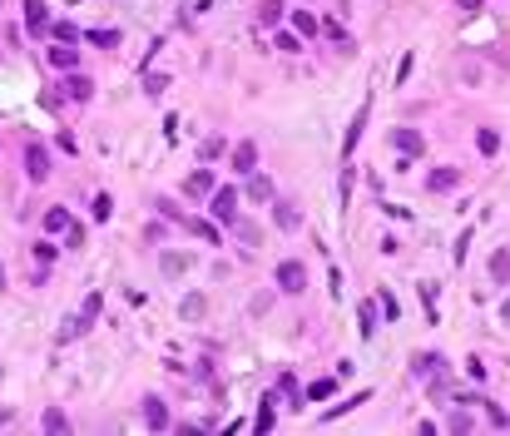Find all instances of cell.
I'll return each instance as SVG.
<instances>
[{"label": "cell", "instance_id": "obj_1", "mask_svg": "<svg viewBox=\"0 0 510 436\" xmlns=\"http://www.w3.org/2000/svg\"><path fill=\"white\" fill-rule=\"evenodd\" d=\"M272 283H277V293H303L307 288V268L298 258H282L277 272H272Z\"/></svg>", "mask_w": 510, "mask_h": 436}, {"label": "cell", "instance_id": "obj_2", "mask_svg": "<svg viewBox=\"0 0 510 436\" xmlns=\"http://www.w3.org/2000/svg\"><path fill=\"white\" fill-rule=\"evenodd\" d=\"M208 213L218 218V224H233L238 218V189H213L208 194Z\"/></svg>", "mask_w": 510, "mask_h": 436}, {"label": "cell", "instance_id": "obj_3", "mask_svg": "<svg viewBox=\"0 0 510 436\" xmlns=\"http://www.w3.org/2000/svg\"><path fill=\"white\" fill-rule=\"evenodd\" d=\"M25 174H30V184L50 179V149L45 144H25Z\"/></svg>", "mask_w": 510, "mask_h": 436}, {"label": "cell", "instance_id": "obj_4", "mask_svg": "<svg viewBox=\"0 0 510 436\" xmlns=\"http://www.w3.org/2000/svg\"><path fill=\"white\" fill-rule=\"evenodd\" d=\"M272 218H277V228H282V233H298V224H303V208H298L293 198H272Z\"/></svg>", "mask_w": 510, "mask_h": 436}, {"label": "cell", "instance_id": "obj_5", "mask_svg": "<svg viewBox=\"0 0 510 436\" xmlns=\"http://www.w3.org/2000/svg\"><path fill=\"white\" fill-rule=\"evenodd\" d=\"M367 115H372V104H362L357 115H352V124H347V139H342V164L357 154V144H362V129H367Z\"/></svg>", "mask_w": 510, "mask_h": 436}, {"label": "cell", "instance_id": "obj_6", "mask_svg": "<svg viewBox=\"0 0 510 436\" xmlns=\"http://www.w3.org/2000/svg\"><path fill=\"white\" fill-rule=\"evenodd\" d=\"M228 159H233V169H238V174H253V169H258V139L233 144V154H228Z\"/></svg>", "mask_w": 510, "mask_h": 436}, {"label": "cell", "instance_id": "obj_7", "mask_svg": "<svg viewBox=\"0 0 510 436\" xmlns=\"http://www.w3.org/2000/svg\"><path fill=\"white\" fill-rule=\"evenodd\" d=\"M243 194H248L253 203H272V198H277V189H272V179H268V174H258V169L248 174V189H243Z\"/></svg>", "mask_w": 510, "mask_h": 436}, {"label": "cell", "instance_id": "obj_8", "mask_svg": "<svg viewBox=\"0 0 510 436\" xmlns=\"http://www.w3.org/2000/svg\"><path fill=\"white\" fill-rule=\"evenodd\" d=\"M144 426H149V431H168V407H163V397H144Z\"/></svg>", "mask_w": 510, "mask_h": 436}, {"label": "cell", "instance_id": "obj_9", "mask_svg": "<svg viewBox=\"0 0 510 436\" xmlns=\"http://www.w3.org/2000/svg\"><path fill=\"white\" fill-rule=\"evenodd\" d=\"M184 194H189V198H208V194H213V169H194V174L184 179Z\"/></svg>", "mask_w": 510, "mask_h": 436}, {"label": "cell", "instance_id": "obj_10", "mask_svg": "<svg viewBox=\"0 0 510 436\" xmlns=\"http://www.w3.org/2000/svg\"><path fill=\"white\" fill-rule=\"evenodd\" d=\"M25 25H30V35H45V30H50V10H45V0H25Z\"/></svg>", "mask_w": 510, "mask_h": 436}, {"label": "cell", "instance_id": "obj_11", "mask_svg": "<svg viewBox=\"0 0 510 436\" xmlns=\"http://www.w3.org/2000/svg\"><path fill=\"white\" fill-rule=\"evenodd\" d=\"M65 94H70L75 104H85V99L94 94V80H89V75H80V70H70V80H65Z\"/></svg>", "mask_w": 510, "mask_h": 436}, {"label": "cell", "instance_id": "obj_12", "mask_svg": "<svg viewBox=\"0 0 510 436\" xmlns=\"http://www.w3.org/2000/svg\"><path fill=\"white\" fill-rule=\"evenodd\" d=\"M391 144H396V149H402L407 159H416V154L426 149V139H421L416 129H396V134H391Z\"/></svg>", "mask_w": 510, "mask_h": 436}, {"label": "cell", "instance_id": "obj_13", "mask_svg": "<svg viewBox=\"0 0 510 436\" xmlns=\"http://www.w3.org/2000/svg\"><path fill=\"white\" fill-rule=\"evenodd\" d=\"M456 184H461L456 169H431V174H426V189H431V194H451Z\"/></svg>", "mask_w": 510, "mask_h": 436}, {"label": "cell", "instance_id": "obj_14", "mask_svg": "<svg viewBox=\"0 0 510 436\" xmlns=\"http://www.w3.org/2000/svg\"><path fill=\"white\" fill-rule=\"evenodd\" d=\"M203 312H208V298H203V293H189V298L179 303V317H184V322H203Z\"/></svg>", "mask_w": 510, "mask_h": 436}, {"label": "cell", "instance_id": "obj_15", "mask_svg": "<svg viewBox=\"0 0 510 436\" xmlns=\"http://www.w3.org/2000/svg\"><path fill=\"white\" fill-rule=\"evenodd\" d=\"M50 65H54V70H75V65H80L75 45H60V40H54V45H50Z\"/></svg>", "mask_w": 510, "mask_h": 436}, {"label": "cell", "instance_id": "obj_16", "mask_svg": "<svg viewBox=\"0 0 510 436\" xmlns=\"http://www.w3.org/2000/svg\"><path fill=\"white\" fill-rule=\"evenodd\" d=\"M441 367H446V362H441L436 352H416V357H411V377H436Z\"/></svg>", "mask_w": 510, "mask_h": 436}, {"label": "cell", "instance_id": "obj_17", "mask_svg": "<svg viewBox=\"0 0 510 436\" xmlns=\"http://www.w3.org/2000/svg\"><path fill=\"white\" fill-rule=\"evenodd\" d=\"M189 263H194L189 253H163V258H159V268H163V278H179V272H189Z\"/></svg>", "mask_w": 510, "mask_h": 436}, {"label": "cell", "instance_id": "obj_18", "mask_svg": "<svg viewBox=\"0 0 510 436\" xmlns=\"http://www.w3.org/2000/svg\"><path fill=\"white\" fill-rule=\"evenodd\" d=\"M179 228H189L194 238H208V243H218V228H213V224H203V218H184V213H179Z\"/></svg>", "mask_w": 510, "mask_h": 436}, {"label": "cell", "instance_id": "obj_19", "mask_svg": "<svg viewBox=\"0 0 510 436\" xmlns=\"http://www.w3.org/2000/svg\"><path fill=\"white\" fill-rule=\"evenodd\" d=\"M490 278L495 283H510V248H495L490 253Z\"/></svg>", "mask_w": 510, "mask_h": 436}, {"label": "cell", "instance_id": "obj_20", "mask_svg": "<svg viewBox=\"0 0 510 436\" xmlns=\"http://www.w3.org/2000/svg\"><path fill=\"white\" fill-rule=\"evenodd\" d=\"M277 392L288 397V407H303V387H298V377H293V372H282V377H277Z\"/></svg>", "mask_w": 510, "mask_h": 436}, {"label": "cell", "instance_id": "obj_21", "mask_svg": "<svg viewBox=\"0 0 510 436\" xmlns=\"http://www.w3.org/2000/svg\"><path fill=\"white\" fill-rule=\"evenodd\" d=\"M228 228H233V233H238V238H243L248 248H258V243H263V233H258V224H248V218H233Z\"/></svg>", "mask_w": 510, "mask_h": 436}, {"label": "cell", "instance_id": "obj_22", "mask_svg": "<svg viewBox=\"0 0 510 436\" xmlns=\"http://www.w3.org/2000/svg\"><path fill=\"white\" fill-rule=\"evenodd\" d=\"M357 333H362V337H372V333H377V307H372V303H362V307H357Z\"/></svg>", "mask_w": 510, "mask_h": 436}, {"label": "cell", "instance_id": "obj_23", "mask_svg": "<svg viewBox=\"0 0 510 436\" xmlns=\"http://www.w3.org/2000/svg\"><path fill=\"white\" fill-rule=\"evenodd\" d=\"M282 20V0H263L258 6V25H277Z\"/></svg>", "mask_w": 510, "mask_h": 436}, {"label": "cell", "instance_id": "obj_24", "mask_svg": "<svg viewBox=\"0 0 510 436\" xmlns=\"http://www.w3.org/2000/svg\"><path fill=\"white\" fill-rule=\"evenodd\" d=\"M45 228H50V233H65V228H70V208H50V213H45Z\"/></svg>", "mask_w": 510, "mask_h": 436}, {"label": "cell", "instance_id": "obj_25", "mask_svg": "<svg viewBox=\"0 0 510 436\" xmlns=\"http://www.w3.org/2000/svg\"><path fill=\"white\" fill-rule=\"evenodd\" d=\"M362 402H372V392H357L352 402H337L332 412H322V421H337V416H342V412H352V407H362Z\"/></svg>", "mask_w": 510, "mask_h": 436}, {"label": "cell", "instance_id": "obj_26", "mask_svg": "<svg viewBox=\"0 0 510 436\" xmlns=\"http://www.w3.org/2000/svg\"><path fill=\"white\" fill-rule=\"evenodd\" d=\"M293 30H298V35H317V20H312V10H303V6H298V10H293Z\"/></svg>", "mask_w": 510, "mask_h": 436}, {"label": "cell", "instance_id": "obj_27", "mask_svg": "<svg viewBox=\"0 0 510 436\" xmlns=\"http://www.w3.org/2000/svg\"><path fill=\"white\" fill-rule=\"evenodd\" d=\"M272 402H277V397H263V407H258V421H253L258 431H272V421H277V412H272Z\"/></svg>", "mask_w": 510, "mask_h": 436}, {"label": "cell", "instance_id": "obj_28", "mask_svg": "<svg viewBox=\"0 0 510 436\" xmlns=\"http://www.w3.org/2000/svg\"><path fill=\"white\" fill-rule=\"evenodd\" d=\"M89 213H94V224H104V218L115 213V198H109V194H94V203H89Z\"/></svg>", "mask_w": 510, "mask_h": 436}, {"label": "cell", "instance_id": "obj_29", "mask_svg": "<svg viewBox=\"0 0 510 436\" xmlns=\"http://www.w3.org/2000/svg\"><path fill=\"white\" fill-rule=\"evenodd\" d=\"M332 392H337V382H332V377H322V382H312V387H307L303 397H307V402H322V397H332Z\"/></svg>", "mask_w": 510, "mask_h": 436}, {"label": "cell", "instance_id": "obj_30", "mask_svg": "<svg viewBox=\"0 0 510 436\" xmlns=\"http://www.w3.org/2000/svg\"><path fill=\"white\" fill-rule=\"evenodd\" d=\"M40 426H45V431H65V426H70V416H65L60 407H50V412L40 416Z\"/></svg>", "mask_w": 510, "mask_h": 436}, {"label": "cell", "instance_id": "obj_31", "mask_svg": "<svg viewBox=\"0 0 510 436\" xmlns=\"http://www.w3.org/2000/svg\"><path fill=\"white\" fill-rule=\"evenodd\" d=\"M50 35L60 40V45H75V40H80V30H75L70 20H54V25H50Z\"/></svg>", "mask_w": 510, "mask_h": 436}, {"label": "cell", "instance_id": "obj_32", "mask_svg": "<svg viewBox=\"0 0 510 436\" xmlns=\"http://www.w3.org/2000/svg\"><path fill=\"white\" fill-rule=\"evenodd\" d=\"M85 40H89V45H99V50H115V45H119V30H89Z\"/></svg>", "mask_w": 510, "mask_h": 436}, {"label": "cell", "instance_id": "obj_33", "mask_svg": "<svg viewBox=\"0 0 510 436\" xmlns=\"http://www.w3.org/2000/svg\"><path fill=\"white\" fill-rule=\"evenodd\" d=\"M476 149H481V154H495V149H500V134H495V129H481V134H476Z\"/></svg>", "mask_w": 510, "mask_h": 436}, {"label": "cell", "instance_id": "obj_34", "mask_svg": "<svg viewBox=\"0 0 510 436\" xmlns=\"http://www.w3.org/2000/svg\"><path fill=\"white\" fill-rule=\"evenodd\" d=\"M223 149H228V144H223V134L203 139V159H223Z\"/></svg>", "mask_w": 510, "mask_h": 436}, {"label": "cell", "instance_id": "obj_35", "mask_svg": "<svg viewBox=\"0 0 510 436\" xmlns=\"http://www.w3.org/2000/svg\"><path fill=\"white\" fill-rule=\"evenodd\" d=\"M203 10H208V0H184V10H179V15H184V20H198Z\"/></svg>", "mask_w": 510, "mask_h": 436}, {"label": "cell", "instance_id": "obj_36", "mask_svg": "<svg viewBox=\"0 0 510 436\" xmlns=\"http://www.w3.org/2000/svg\"><path fill=\"white\" fill-rule=\"evenodd\" d=\"M277 50H282V54H298L303 40H298V35H277Z\"/></svg>", "mask_w": 510, "mask_h": 436}, {"label": "cell", "instance_id": "obj_37", "mask_svg": "<svg viewBox=\"0 0 510 436\" xmlns=\"http://www.w3.org/2000/svg\"><path fill=\"white\" fill-rule=\"evenodd\" d=\"M446 426H451V431H471V426H476V421H471V416H466V412H451V421H446Z\"/></svg>", "mask_w": 510, "mask_h": 436}, {"label": "cell", "instance_id": "obj_38", "mask_svg": "<svg viewBox=\"0 0 510 436\" xmlns=\"http://www.w3.org/2000/svg\"><path fill=\"white\" fill-rule=\"evenodd\" d=\"M144 89H149V94H163V89H168V75H149Z\"/></svg>", "mask_w": 510, "mask_h": 436}, {"label": "cell", "instance_id": "obj_39", "mask_svg": "<svg viewBox=\"0 0 510 436\" xmlns=\"http://www.w3.org/2000/svg\"><path fill=\"white\" fill-rule=\"evenodd\" d=\"M99 307H104V298H99V293H89V298H85V317L94 322V317H99Z\"/></svg>", "mask_w": 510, "mask_h": 436}, {"label": "cell", "instance_id": "obj_40", "mask_svg": "<svg viewBox=\"0 0 510 436\" xmlns=\"http://www.w3.org/2000/svg\"><path fill=\"white\" fill-rule=\"evenodd\" d=\"M456 6H461L466 15H476V10H481V0H456Z\"/></svg>", "mask_w": 510, "mask_h": 436}, {"label": "cell", "instance_id": "obj_41", "mask_svg": "<svg viewBox=\"0 0 510 436\" xmlns=\"http://www.w3.org/2000/svg\"><path fill=\"white\" fill-rule=\"evenodd\" d=\"M10 416H15V412H10V407H0V426H6V421H10Z\"/></svg>", "mask_w": 510, "mask_h": 436}, {"label": "cell", "instance_id": "obj_42", "mask_svg": "<svg viewBox=\"0 0 510 436\" xmlns=\"http://www.w3.org/2000/svg\"><path fill=\"white\" fill-rule=\"evenodd\" d=\"M500 317H505V322H510V298H505V307H500Z\"/></svg>", "mask_w": 510, "mask_h": 436}, {"label": "cell", "instance_id": "obj_43", "mask_svg": "<svg viewBox=\"0 0 510 436\" xmlns=\"http://www.w3.org/2000/svg\"><path fill=\"white\" fill-rule=\"evenodd\" d=\"M0 377H6V372H0Z\"/></svg>", "mask_w": 510, "mask_h": 436}]
</instances>
